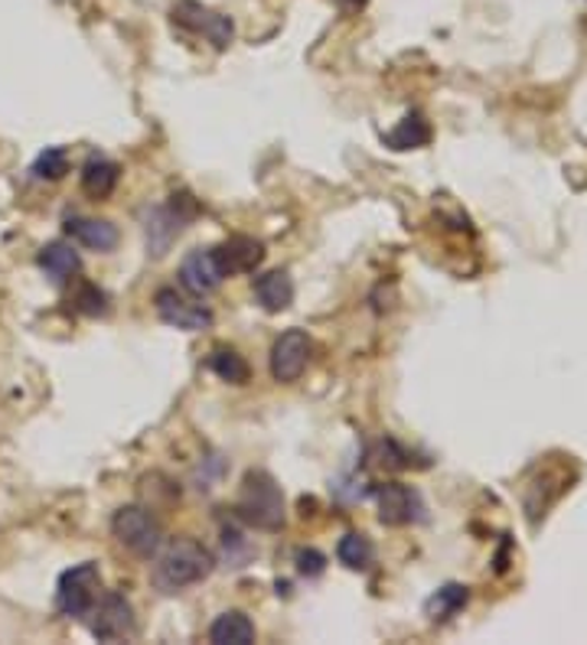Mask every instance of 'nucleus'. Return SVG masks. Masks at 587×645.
<instances>
[{"mask_svg":"<svg viewBox=\"0 0 587 645\" xmlns=\"http://www.w3.org/2000/svg\"><path fill=\"white\" fill-rule=\"evenodd\" d=\"M212 571H216V558L206 545H199L196 538H176L167 548H160L150 571V584L160 594H180L206 581Z\"/></svg>","mask_w":587,"mask_h":645,"instance_id":"f257e3e1","label":"nucleus"},{"mask_svg":"<svg viewBox=\"0 0 587 645\" xmlns=\"http://www.w3.org/2000/svg\"><path fill=\"white\" fill-rule=\"evenodd\" d=\"M235 516L258 532L284 529V496L271 473H265V470L245 473L239 499H235Z\"/></svg>","mask_w":587,"mask_h":645,"instance_id":"f03ea898","label":"nucleus"},{"mask_svg":"<svg viewBox=\"0 0 587 645\" xmlns=\"http://www.w3.org/2000/svg\"><path fill=\"white\" fill-rule=\"evenodd\" d=\"M111 535L137 558L154 561L163 548V525L147 506H121L111 516Z\"/></svg>","mask_w":587,"mask_h":645,"instance_id":"7ed1b4c3","label":"nucleus"},{"mask_svg":"<svg viewBox=\"0 0 587 645\" xmlns=\"http://www.w3.org/2000/svg\"><path fill=\"white\" fill-rule=\"evenodd\" d=\"M98 587H101V574L95 561H82L69 568L56 584V610L69 620H85L98 600Z\"/></svg>","mask_w":587,"mask_h":645,"instance_id":"20e7f679","label":"nucleus"},{"mask_svg":"<svg viewBox=\"0 0 587 645\" xmlns=\"http://www.w3.org/2000/svg\"><path fill=\"white\" fill-rule=\"evenodd\" d=\"M196 215V206L189 196H170L167 206H154L144 212V235H147V251L154 258L167 255V248L173 245V238L183 232V225Z\"/></svg>","mask_w":587,"mask_h":645,"instance_id":"39448f33","label":"nucleus"},{"mask_svg":"<svg viewBox=\"0 0 587 645\" xmlns=\"http://www.w3.org/2000/svg\"><path fill=\"white\" fill-rule=\"evenodd\" d=\"M88 617V630L98 643H124L137 633L134 607L124 594H105L101 600H95Z\"/></svg>","mask_w":587,"mask_h":645,"instance_id":"423d86ee","label":"nucleus"},{"mask_svg":"<svg viewBox=\"0 0 587 645\" xmlns=\"http://www.w3.org/2000/svg\"><path fill=\"white\" fill-rule=\"evenodd\" d=\"M372 496H376V506H379V522L389 525V529H402V525H412V522L425 519V503H421L418 489H412L405 483L372 486Z\"/></svg>","mask_w":587,"mask_h":645,"instance_id":"0eeeda50","label":"nucleus"},{"mask_svg":"<svg viewBox=\"0 0 587 645\" xmlns=\"http://www.w3.org/2000/svg\"><path fill=\"white\" fill-rule=\"evenodd\" d=\"M310 349H314V343H310V336L304 330H297V326L284 330L274 339V346H271V375H274V382H281V385L297 382L304 375L307 362H310Z\"/></svg>","mask_w":587,"mask_h":645,"instance_id":"6e6552de","label":"nucleus"},{"mask_svg":"<svg viewBox=\"0 0 587 645\" xmlns=\"http://www.w3.org/2000/svg\"><path fill=\"white\" fill-rule=\"evenodd\" d=\"M173 23H180V26H186V29L206 36L216 49H225V46L232 42V36H235L232 16L216 13V10H209V7H203V3H196V0H180V3L173 7Z\"/></svg>","mask_w":587,"mask_h":645,"instance_id":"1a4fd4ad","label":"nucleus"},{"mask_svg":"<svg viewBox=\"0 0 587 645\" xmlns=\"http://www.w3.org/2000/svg\"><path fill=\"white\" fill-rule=\"evenodd\" d=\"M154 310L167 326H176V330H186V333L212 326V310L203 307V303H193L183 294H176V287H160L154 294Z\"/></svg>","mask_w":587,"mask_h":645,"instance_id":"9d476101","label":"nucleus"},{"mask_svg":"<svg viewBox=\"0 0 587 645\" xmlns=\"http://www.w3.org/2000/svg\"><path fill=\"white\" fill-rule=\"evenodd\" d=\"M222 281H225V274H222V264L212 248H196L180 264V284L193 297H209L212 290H219Z\"/></svg>","mask_w":587,"mask_h":645,"instance_id":"9b49d317","label":"nucleus"},{"mask_svg":"<svg viewBox=\"0 0 587 645\" xmlns=\"http://www.w3.org/2000/svg\"><path fill=\"white\" fill-rule=\"evenodd\" d=\"M219 264H222V274H248L261 264L265 258V245L258 238H248V235H232L229 241H222L219 248H212Z\"/></svg>","mask_w":587,"mask_h":645,"instance_id":"f8f14e48","label":"nucleus"},{"mask_svg":"<svg viewBox=\"0 0 587 645\" xmlns=\"http://www.w3.org/2000/svg\"><path fill=\"white\" fill-rule=\"evenodd\" d=\"M65 235L91 251H114L121 235L118 225H111L108 219H85V215H72L65 219Z\"/></svg>","mask_w":587,"mask_h":645,"instance_id":"ddd939ff","label":"nucleus"},{"mask_svg":"<svg viewBox=\"0 0 587 645\" xmlns=\"http://www.w3.org/2000/svg\"><path fill=\"white\" fill-rule=\"evenodd\" d=\"M39 271L52 281V284H69L78 271H82V258L69 241H49L39 248L36 255Z\"/></svg>","mask_w":587,"mask_h":645,"instance_id":"4468645a","label":"nucleus"},{"mask_svg":"<svg viewBox=\"0 0 587 645\" xmlns=\"http://www.w3.org/2000/svg\"><path fill=\"white\" fill-rule=\"evenodd\" d=\"M118 179H121V166L101 153H91L82 166V189L91 199H108L118 189Z\"/></svg>","mask_w":587,"mask_h":645,"instance_id":"2eb2a0df","label":"nucleus"},{"mask_svg":"<svg viewBox=\"0 0 587 645\" xmlns=\"http://www.w3.org/2000/svg\"><path fill=\"white\" fill-rule=\"evenodd\" d=\"M255 300L268 310V313H281L294 303V281L288 271H268L261 277H255Z\"/></svg>","mask_w":587,"mask_h":645,"instance_id":"dca6fc26","label":"nucleus"},{"mask_svg":"<svg viewBox=\"0 0 587 645\" xmlns=\"http://www.w3.org/2000/svg\"><path fill=\"white\" fill-rule=\"evenodd\" d=\"M209 643L216 645H252L255 643V623L242 610H225L209 627Z\"/></svg>","mask_w":587,"mask_h":645,"instance_id":"f3484780","label":"nucleus"},{"mask_svg":"<svg viewBox=\"0 0 587 645\" xmlns=\"http://www.w3.org/2000/svg\"><path fill=\"white\" fill-rule=\"evenodd\" d=\"M382 140H386V147H392V150H418V147L431 144V124L425 121L421 111H408V114L399 121L395 131L382 134Z\"/></svg>","mask_w":587,"mask_h":645,"instance_id":"a211bd4d","label":"nucleus"},{"mask_svg":"<svg viewBox=\"0 0 587 645\" xmlns=\"http://www.w3.org/2000/svg\"><path fill=\"white\" fill-rule=\"evenodd\" d=\"M467 604H470V587H464V584H444L441 591H435L428 597L425 613H428V620L444 623V620L457 617Z\"/></svg>","mask_w":587,"mask_h":645,"instance_id":"6ab92c4d","label":"nucleus"},{"mask_svg":"<svg viewBox=\"0 0 587 645\" xmlns=\"http://www.w3.org/2000/svg\"><path fill=\"white\" fill-rule=\"evenodd\" d=\"M337 558H340V565L350 568V571H369L372 561H376V548H372V542H369L366 535L346 532V535L340 538V545H337Z\"/></svg>","mask_w":587,"mask_h":645,"instance_id":"aec40b11","label":"nucleus"},{"mask_svg":"<svg viewBox=\"0 0 587 645\" xmlns=\"http://www.w3.org/2000/svg\"><path fill=\"white\" fill-rule=\"evenodd\" d=\"M206 365H209L222 382H232V385H245L248 375H252L248 362H245L235 349H212L209 359H206Z\"/></svg>","mask_w":587,"mask_h":645,"instance_id":"412c9836","label":"nucleus"},{"mask_svg":"<svg viewBox=\"0 0 587 645\" xmlns=\"http://www.w3.org/2000/svg\"><path fill=\"white\" fill-rule=\"evenodd\" d=\"M65 173H69V153H65L62 147H46V150L36 157V163H33V176L49 179V183L62 179Z\"/></svg>","mask_w":587,"mask_h":645,"instance_id":"4be33fe9","label":"nucleus"},{"mask_svg":"<svg viewBox=\"0 0 587 645\" xmlns=\"http://www.w3.org/2000/svg\"><path fill=\"white\" fill-rule=\"evenodd\" d=\"M372 460H376L379 467H386V470H412V467H415L412 450H405V447H402L399 441H392V437L379 441V447H376Z\"/></svg>","mask_w":587,"mask_h":645,"instance_id":"5701e85b","label":"nucleus"},{"mask_svg":"<svg viewBox=\"0 0 587 645\" xmlns=\"http://www.w3.org/2000/svg\"><path fill=\"white\" fill-rule=\"evenodd\" d=\"M248 555H252V545L242 538V532L239 529H222V558L229 561V568H242Z\"/></svg>","mask_w":587,"mask_h":645,"instance_id":"b1692460","label":"nucleus"},{"mask_svg":"<svg viewBox=\"0 0 587 645\" xmlns=\"http://www.w3.org/2000/svg\"><path fill=\"white\" fill-rule=\"evenodd\" d=\"M75 310L85 313V317H101L108 310V297L105 290H98L95 284H82L75 290Z\"/></svg>","mask_w":587,"mask_h":645,"instance_id":"393cba45","label":"nucleus"},{"mask_svg":"<svg viewBox=\"0 0 587 645\" xmlns=\"http://www.w3.org/2000/svg\"><path fill=\"white\" fill-rule=\"evenodd\" d=\"M294 565H297V574L301 578H320L327 571V558L317 548H301L294 555Z\"/></svg>","mask_w":587,"mask_h":645,"instance_id":"a878e982","label":"nucleus"},{"mask_svg":"<svg viewBox=\"0 0 587 645\" xmlns=\"http://www.w3.org/2000/svg\"><path fill=\"white\" fill-rule=\"evenodd\" d=\"M350 3H366V0H350Z\"/></svg>","mask_w":587,"mask_h":645,"instance_id":"bb28decb","label":"nucleus"}]
</instances>
